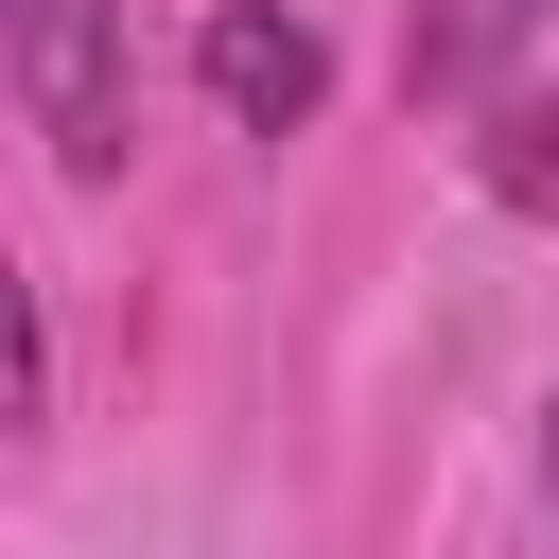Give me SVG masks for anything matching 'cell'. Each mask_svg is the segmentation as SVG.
<instances>
[{
    "instance_id": "1",
    "label": "cell",
    "mask_w": 559,
    "mask_h": 559,
    "mask_svg": "<svg viewBox=\"0 0 559 559\" xmlns=\"http://www.w3.org/2000/svg\"><path fill=\"white\" fill-rule=\"evenodd\" d=\"M0 70H17V122L52 140L70 192L122 175L140 105H122V0H0Z\"/></svg>"
},
{
    "instance_id": "2",
    "label": "cell",
    "mask_w": 559,
    "mask_h": 559,
    "mask_svg": "<svg viewBox=\"0 0 559 559\" xmlns=\"http://www.w3.org/2000/svg\"><path fill=\"white\" fill-rule=\"evenodd\" d=\"M192 87H210L245 140H297V122L332 105V52H314V17H280V0H210V35H192Z\"/></svg>"
},
{
    "instance_id": "3",
    "label": "cell",
    "mask_w": 559,
    "mask_h": 559,
    "mask_svg": "<svg viewBox=\"0 0 559 559\" xmlns=\"http://www.w3.org/2000/svg\"><path fill=\"white\" fill-rule=\"evenodd\" d=\"M524 52H542V0H419L402 17V105H489V87H524Z\"/></svg>"
},
{
    "instance_id": "4",
    "label": "cell",
    "mask_w": 559,
    "mask_h": 559,
    "mask_svg": "<svg viewBox=\"0 0 559 559\" xmlns=\"http://www.w3.org/2000/svg\"><path fill=\"white\" fill-rule=\"evenodd\" d=\"M472 175L524 210V227H559V70H524V87H489V140H472Z\"/></svg>"
},
{
    "instance_id": "5",
    "label": "cell",
    "mask_w": 559,
    "mask_h": 559,
    "mask_svg": "<svg viewBox=\"0 0 559 559\" xmlns=\"http://www.w3.org/2000/svg\"><path fill=\"white\" fill-rule=\"evenodd\" d=\"M542 472H559V419H542Z\"/></svg>"
}]
</instances>
